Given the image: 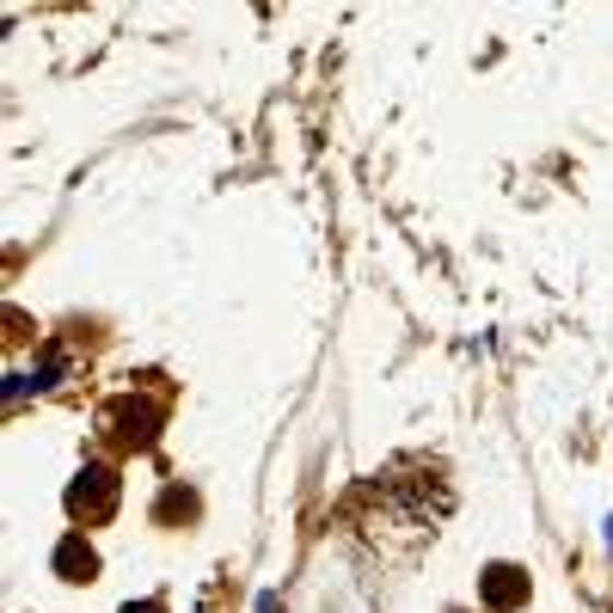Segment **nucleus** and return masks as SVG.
<instances>
[{"label":"nucleus","mask_w":613,"mask_h":613,"mask_svg":"<svg viewBox=\"0 0 613 613\" xmlns=\"http://www.w3.org/2000/svg\"><path fill=\"white\" fill-rule=\"evenodd\" d=\"M123 613H160V601H129Z\"/></svg>","instance_id":"20e7f679"},{"label":"nucleus","mask_w":613,"mask_h":613,"mask_svg":"<svg viewBox=\"0 0 613 613\" xmlns=\"http://www.w3.org/2000/svg\"><path fill=\"white\" fill-rule=\"evenodd\" d=\"M521 595H528V577H521L516 565H490L485 570V608L504 613V608H516Z\"/></svg>","instance_id":"f03ea898"},{"label":"nucleus","mask_w":613,"mask_h":613,"mask_svg":"<svg viewBox=\"0 0 613 613\" xmlns=\"http://www.w3.org/2000/svg\"><path fill=\"white\" fill-rule=\"evenodd\" d=\"M111 504H117V478H111L105 466H86L80 485L68 490V509H74V516H111Z\"/></svg>","instance_id":"f257e3e1"},{"label":"nucleus","mask_w":613,"mask_h":613,"mask_svg":"<svg viewBox=\"0 0 613 613\" xmlns=\"http://www.w3.org/2000/svg\"><path fill=\"white\" fill-rule=\"evenodd\" d=\"M258 613H276V608H270V595H264V601H258Z\"/></svg>","instance_id":"39448f33"},{"label":"nucleus","mask_w":613,"mask_h":613,"mask_svg":"<svg viewBox=\"0 0 613 613\" xmlns=\"http://www.w3.org/2000/svg\"><path fill=\"white\" fill-rule=\"evenodd\" d=\"M92 570H99V558H92V546L80 534H68L56 546V577H68V582H80V577H92Z\"/></svg>","instance_id":"7ed1b4c3"}]
</instances>
